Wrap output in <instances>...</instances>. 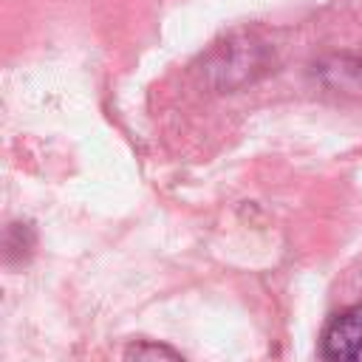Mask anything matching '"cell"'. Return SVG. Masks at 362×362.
<instances>
[{
  "mask_svg": "<svg viewBox=\"0 0 362 362\" xmlns=\"http://www.w3.org/2000/svg\"><path fill=\"white\" fill-rule=\"evenodd\" d=\"M322 356L331 362H362V303L328 320L322 331Z\"/></svg>",
  "mask_w": 362,
  "mask_h": 362,
  "instance_id": "cell-1",
  "label": "cell"
},
{
  "mask_svg": "<svg viewBox=\"0 0 362 362\" xmlns=\"http://www.w3.org/2000/svg\"><path fill=\"white\" fill-rule=\"evenodd\" d=\"M127 359H144V356H167V359H181L173 348H164V345H133L124 351Z\"/></svg>",
  "mask_w": 362,
  "mask_h": 362,
  "instance_id": "cell-2",
  "label": "cell"
}]
</instances>
